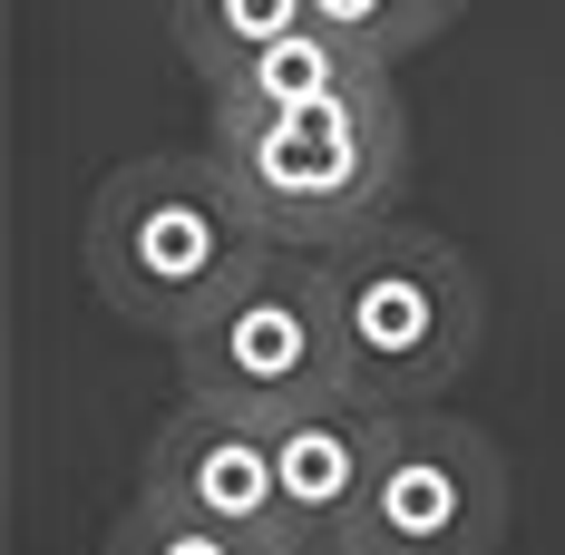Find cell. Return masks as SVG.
I'll use <instances>...</instances> for the list:
<instances>
[{
  "instance_id": "cell-1",
  "label": "cell",
  "mask_w": 565,
  "mask_h": 555,
  "mask_svg": "<svg viewBox=\"0 0 565 555\" xmlns=\"http://www.w3.org/2000/svg\"><path fill=\"white\" fill-rule=\"evenodd\" d=\"M274 254V234L254 224L244 185L225 175L215 147L195 157H127L88 205V282L117 322L137 332H195L234 282Z\"/></svg>"
},
{
  "instance_id": "cell-2",
  "label": "cell",
  "mask_w": 565,
  "mask_h": 555,
  "mask_svg": "<svg viewBox=\"0 0 565 555\" xmlns=\"http://www.w3.org/2000/svg\"><path fill=\"white\" fill-rule=\"evenodd\" d=\"M205 147L244 185L254 224L292 254H341L381 234L409 195V108L391 88L322 108H215Z\"/></svg>"
},
{
  "instance_id": "cell-3",
  "label": "cell",
  "mask_w": 565,
  "mask_h": 555,
  "mask_svg": "<svg viewBox=\"0 0 565 555\" xmlns=\"http://www.w3.org/2000/svg\"><path fill=\"white\" fill-rule=\"evenodd\" d=\"M332 312H341V371L371 409H439L488 341V282L449 234L391 215L381 234L332 254Z\"/></svg>"
},
{
  "instance_id": "cell-4",
  "label": "cell",
  "mask_w": 565,
  "mask_h": 555,
  "mask_svg": "<svg viewBox=\"0 0 565 555\" xmlns=\"http://www.w3.org/2000/svg\"><path fill=\"white\" fill-rule=\"evenodd\" d=\"M175 389L225 399L244 419H282V409H312V399H351L341 312H332V254L274 244L195 332H175Z\"/></svg>"
},
{
  "instance_id": "cell-5",
  "label": "cell",
  "mask_w": 565,
  "mask_h": 555,
  "mask_svg": "<svg viewBox=\"0 0 565 555\" xmlns=\"http://www.w3.org/2000/svg\"><path fill=\"white\" fill-rule=\"evenodd\" d=\"M508 546V458L478 419L381 409L371 498L341 555H498Z\"/></svg>"
},
{
  "instance_id": "cell-6",
  "label": "cell",
  "mask_w": 565,
  "mask_h": 555,
  "mask_svg": "<svg viewBox=\"0 0 565 555\" xmlns=\"http://www.w3.org/2000/svg\"><path fill=\"white\" fill-rule=\"evenodd\" d=\"M147 506H175V516H205V526H234L264 555H302L292 536V506H282V468H274V429L244 419L225 399H195L175 389V409L147 439V478H137Z\"/></svg>"
},
{
  "instance_id": "cell-7",
  "label": "cell",
  "mask_w": 565,
  "mask_h": 555,
  "mask_svg": "<svg viewBox=\"0 0 565 555\" xmlns=\"http://www.w3.org/2000/svg\"><path fill=\"white\" fill-rule=\"evenodd\" d=\"M264 429H274V468H282V506H292L302 555H332L341 536H351L361 498H371L381 409H371V399H312V409H282Z\"/></svg>"
},
{
  "instance_id": "cell-8",
  "label": "cell",
  "mask_w": 565,
  "mask_h": 555,
  "mask_svg": "<svg viewBox=\"0 0 565 555\" xmlns=\"http://www.w3.org/2000/svg\"><path fill=\"white\" fill-rule=\"evenodd\" d=\"M371 88H391V58L351 50L332 30H292V40H274L254 68H234L205 98L215 108H322V98H371Z\"/></svg>"
},
{
  "instance_id": "cell-9",
  "label": "cell",
  "mask_w": 565,
  "mask_h": 555,
  "mask_svg": "<svg viewBox=\"0 0 565 555\" xmlns=\"http://www.w3.org/2000/svg\"><path fill=\"white\" fill-rule=\"evenodd\" d=\"M167 30H175V58L205 88H225L234 68H254L274 40L312 30V0H167Z\"/></svg>"
},
{
  "instance_id": "cell-10",
  "label": "cell",
  "mask_w": 565,
  "mask_h": 555,
  "mask_svg": "<svg viewBox=\"0 0 565 555\" xmlns=\"http://www.w3.org/2000/svg\"><path fill=\"white\" fill-rule=\"evenodd\" d=\"M108 555H264L254 536H234V526H205V516H175V506H127L108 526Z\"/></svg>"
},
{
  "instance_id": "cell-11",
  "label": "cell",
  "mask_w": 565,
  "mask_h": 555,
  "mask_svg": "<svg viewBox=\"0 0 565 555\" xmlns=\"http://www.w3.org/2000/svg\"><path fill=\"white\" fill-rule=\"evenodd\" d=\"M312 30H332V40H351V50H371V58H409V40H399V20H391V0H312Z\"/></svg>"
},
{
  "instance_id": "cell-12",
  "label": "cell",
  "mask_w": 565,
  "mask_h": 555,
  "mask_svg": "<svg viewBox=\"0 0 565 555\" xmlns=\"http://www.w3.org/2000/svg\"><path fill=\"white\" fill-rule=\"evenodd\" d=\"M458 10H468V0H391V20H399V40H409V50H429Z\"/></svg>"
},
{
  "instance_id": "cell-13",
  "label": "cell",
  "mask_w": 565,
  "mask_h": 555,
  "mask_svg": "<svg viewBox=\"0 0 565 555\" xmlns=\"http://www.w3.org/2000/svg\"><path fill=\"white\" fill-rule=\"evenodd\" d=\"M332 555H341V546H332Z\"/></svg>"
}]
</instances>
